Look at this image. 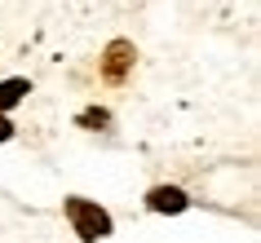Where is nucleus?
I'll list each match as a JSON object with an SVG mask.
<instances>
[{
	"mask_svg": "<svg viewBox=\"0 0 261 243\" xmlns=\"http://www.w3.org/2000/svg\"><path fill=\"white\" fill-rule=\"evenodd\" d=\"M67 217H71V226H75V234H80L84 243L111 234V217L102 212L97 203H89V199H67Z\"/></svg>",
	"mask_w": 261,
	"mask_h": 243,
	"instance_id": "obj_1",
	"label": "nucleus"
},
{
	"mask_svg": "<svg viewBox=\"0 0 261 243\" xmlns=\"http://www.w3.org/2000/svg\"><path fill=\"white\" fill-rule=\"evenodd\" d=\"M146 203H151L155 212H181V208H186V195H181L177 186H155Z\"/></svg>",
	"mask_w": 261,
	"mask_h": 243,
	"instance_id": "obj_2",
	"label": "nucleus"
},
{
	"mask_svg": "<svg viewBox=\"0 0 261 243\" xmlns=\"http://www.w3.org/2000/svg\"><path fill=\"white\" fill-rule=\"evenodd\" d=\"M128 53H133V49H128V44H124V40H115V44H111V49H107V80H120V75H124V67L133 62V58H128Z\"/></svg>",
	"mask_w": 261,
	"mask_h": 243,
	"instance_id": "obj_3",
	"label": "nucleus"
},
{
	"mask_svg": "<svg viewBox=\"0 0 261 243\" xmlns=\"http://www.w3.org/2000/svg\"><path fill=\"white\" fill-rule=\"evenodd\" d=\"M22 97H27V80H5V84H0V111L18 106Z\"/></svg>",
	"mask_w": 261,
	"mask_h": 243,
	"instance_id": "obj_4",
	"label": "nucleus"
},
{
	"mask_svg": "<svg viewBox=\"0 0 261 243\" xmlns=\"http://www.w3.org/2000/svg\"><path fill=\"white\" fill-rule=\"evenodd\" d=\"M9 137H14V124H9L5 115H0V142H9Z\"/></svg>",
	"mask_w": 261,
	"mask_h": 243,
	"instance_id": "obj_5",
	"label": "nucleus"
}]
</instances>
